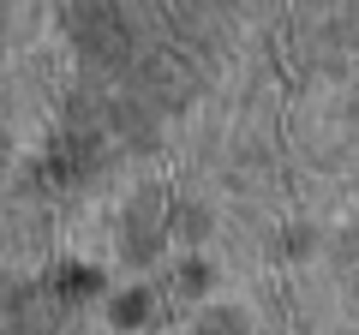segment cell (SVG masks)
Listing matches in <instances>:
<instances>
[{"mask_svg": "<svg viewBox=\"0 0 359 335\" xmlns=\"http://www.w3.org/2000/svg\"><path fill=\"white\" fill-rule=\"evenodd\" d=\"M72 36H78V54L102 72H126L132 48H138V25L120 13L114 0H78L72 6Z\"/></svg>", "mask_w": 359, "mask_h": 335, "instance_id": "1", "label": "cell"}, {"mask_svg": "<svg viewBox=\"0 0 359 335\" xmlns=\"http://www.w3.org/2000/svg\"><path fill=\"white\" fill-rule=\"evenodd\" d=\"M156 233H162V198H138L132 204V228H126V240H132V252H150L156 245Z\"/></svg>", "mask_w": 359, "mask_h": 335, "instance_id": "2", "label": "cell"}, {"mask_svg": "<svg viewBox=\"0 0 359 335\" xmlns=\"http://www.w3.org/2000/svg\"><path fill=\"white\" fill-rule=\"evenodd\" d=\"M0 156H6V144H0Z\"/></svg>", "mask_w": 359, "mask_h": 335, "instance_id": "3", "label": "cell"}, {"mask_svg": "<svg viewBox=\"0 0 359 335\" xmlns=\"http://www.w3.org/2000/svg\"><path fill=\"white\" fill-rule=\"evenodd\" d=\"M353 252H359V240H353Z\"/></svg>", "mask_w": 359, "mask_h": 335, "instance_id": "4", "label": "cell"}]
</instances>
